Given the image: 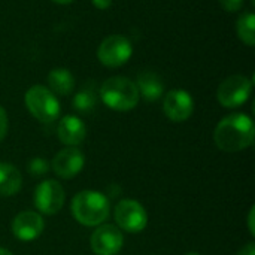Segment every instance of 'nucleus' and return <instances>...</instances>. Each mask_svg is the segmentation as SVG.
Here are the masks:
<instances>
[{
	"label": "nucleus",
	"mask_w": 255,
	"mask_h": 255,
	"mask_svg": "<svg viewBox=\"0 0 255 255\" xmlns=\"http://www.w3.org/2000/svg\"><path fill=\"white\" fill-rule=\"evenodd\" d=\"M221 7L227 12H238L242 9L245 0H218Z\"/></svg>",
	"instance_id": "aec40b11"
},
{
	"label": "nucleus",
	"mask_w": 255,
	"mask_h": 255,
	"mask_svg": "<svg viewBox=\"0 0 255 255\" xmlns=\"http://www.w3.org/2000/svg\"><path fill=\"white\" fill-rule=\"evenodd\" d=\"M24 102L28 112L43 124L54 123L60 117V103L55 94L43 85H33L28 88Z\"/></svg>",
	"instance_id": "20e7f679"
},
{
	"label": "nucleus",
	"mask_w": 255,
	"mask_h": 255,
	"mask_svg": "<svg viewBox=\"0 0 255 255\" xmlns=\"http://www.w3.org/2000/svg\"><path fill=\"white\" fill-rule=\"evenodd\" d=\"M136 87H137L139 96H142L143 100L146 102H157L164 93V84L161 78L157 73L149 72V70L139 73Z\"/></svg>",
	"instance_id": "4468645a"
},
{
	"label": "nucleus",
	"mask_w": 255,
	"mask_h": 255,
	"mask_svg": "<svg viewBox=\"0 0 255 255\" xmlns=\"http://www.w3.org/2000/svg\"><path fill=\"white\" fill-rule=\"evenodd\" d=\"M114 217L121 232L124 230L127 233H140L148 226V214L145 208L133 199L121 200L115 206Z\"/></svg>",
	"instance_id": "423d86ee"
},
{
	"label": "nucleus",
	"mask_w": 255,
	"mask_h": 255,
	"mask_svg": "<svg viewBox=\"0 0 255 255\" xmlns=\"http://www.w3.org/2000/svg\"><path fill=\"white\" fill-rule=\"evenodd\" d=\"M27 170L33 176H43L49 170V163L45 158H42V157H34V158H31L28 161Z\"/></svg>",
	"instance_id": "6ab92c4d"
},
{
	"label": "nucleus",
	"mask_w": 255,
	"mask_h": 255,
	"mask_svg": "<svg viewBox=\"0 0 255 255\" xmlns=\"http://www.w3.org/2000/svg\"><path fill=\"white\" fill-rule=\"evenodd\" d=\"M236 31L239 39L248 45H255V15L253 12H245L239 16L238 24H236Z\"/></svg>",
	"instance_id": "f3484780"
},
{
	"label": "nucleus",
	"mask_w": 255,
	"mask_h": 255,
	"mask_svg": "<svg viewBox=\"0 0 255 255\" xmlns=\"http://www.w3.org/2000/svg\"><path fill=\"white\" fill-rule=\"evenodd\" d=\"M6 134H7V114L0 106V142L6 137Z\"/></svg>",
	"instance_id": "412c9836"
},
{
	"label": "nucleus",
	"mask_w": 255,
	"mask_h": 255,
	"mask_svg": "<svg viewBox=\"0 0 255 255\" xmlns=\"http://www.w3.org/2000/svg\"><path fill=\"white\" fill-rule=\"evenodd\" d=\"M185 255H200V254H199V253H187Z\"/></svg>",
	"instance_id": "bb28decb"
},
{
	"label": "nucleus",
	"mask_w": 255,
	"mask_h": 255,
	"mask_svg": "<svg viewBox=\"0 0 255 255\" xmlns=\"http://www.w3.org/2000/svg\"><path fill=\"white\" fill-rule=\"evenodd\" d=\"M57 136L61 143L67 146H78L87 137V127L81 118L75 115H66L58 123Z\"/></svg>",
	"instance_id": "ddd939ff"
},
{
	"label": "nucleus",
	"mask_w": 255,
	"mask_h": 255,
	"mask_svg": "<svg viewBox=\"0 0 255 255\" xmlns=\"http://www.w3.org/2000/svg\"><path fill=\"white\" fill-rule=\"evenodd\" d=\"M66 193L58 181L46 179L34 190V206L43 215H55L64 205Z\"/></svg>",
	"instance_id": "6e6552de"
},
{
	"label": "nucleus",
	"mask_w": 255,
	"mask_h": 255,
	"mask_svg": "<svg viewBox=\"0 0 255 255\" xmlns=\"http://www.w3.org/2000/svg\"><path fill=\"white\" fill-rule=\"evenodd\" d=\"M93 4H94L97 9L105 10V9H108V7L112 4V0H93Z\"/></svg>",
	"instance_id": "5701e85b"
},
{
	"label": "nucleus",
	"mask_w": 255,
	"mask_h": 255,
	"mask_svg": "<svg viewBox=\"0 0 255 255\" xmlns=\"http://www.w3.org/2000/svg\"><path fill=\"white\" fill-rule=\"evenodd\" d=\"M52 1H55V3H58V4H70V3L75 1V0H52Z\"/></svg>",
	"instance_id": "393cba45"
},
{
	"label": "nucleus",
	"mask_w": 255,
	"mask_h": 255,
	"mask_svg": "<svg viewBox=\"0 0 255 255\" xmlns=\"http://www.w3.org/2000/svg\"><path fill=\"white\" fill-rule=\"evenodd\" d=\"M253 93V81L244 75H232L226 78L217 91V99L224 108H239L250 99Z\"/></svg>",
	"instance_id": "39448f33"
},
{
	"label": "nucleus",
	"mask_w": 255,
	"mask_h": 255,
	"mask_svg": "<svg viewBox=\"0 0 255 255\" xmlns=\"http://www.w3.org/2000/svg\"><path fill=\"white\" fill-rule=\"evenodd\" d=\"M163 111L166 117L173 123L187 121L194 111V102L188 91L185 90H172L164 96Z\"/></svg>",
	"instance_id": "9d476101"
},
{
	"label": "nucleus",
	"mask_w": 255,
	"mask_h": 255,
	"mask_svg": "<svg viewBox=\"0 0 255 255\" xmlns=\"http://www.w3.org/2000/svg\"><path fill=\"white\" fill-rule=\"evenodd\" d=\"M48 85L54 94L69 96L75 88V78L67 69L57 67L48 73Z\"/></svg>",
	"instance_id": "dca6fc26"
},
{
	"label": "nucleus",
	"mask_w": 255,
	"mask_h": 255,
	"mask_svg": "<svg viewBox=\"0 0 255 255\" xmlns=\"http://www.w3.org/2000/svg\"><path fill=\"white\" fill-rule=\"evenodd\" d=\"M43 229V218L40 214L33 211H22L12 221V235L21 242L36 241L42 235Z\"/></svg>",
	"instance_id": "f8f14e48"
},
{
	"label": "nucleus",
	"mask_w": 255,
	"mask_h": 255,
	"mask_svg": "<svg viewBox=\"0 0 255 255\" xmlns=\"http://www.w3.org/2000/svg\"><path fill=\"white\" fill-rule=\"evenodd\" d=\"M133 54V46L130 40L120 34H112L106 37L99 49L97 58L106 67H121L124 66Z\"/></svg>",
	"instance_id": "0eeeda50"
},
{
	"label": "nucleus",
	"mask_w": 255,
	"mask_h": 255,
	"mask_svg": "<svg viewBox=\"0 0 255 255\" xmlns=\"http://www.w3.org/2000/svg\"><path fill=\"white\" fill-rule=\"evenodd\" d=\"M22 176L19 170L9 164L0 161V197H10L21 190Z\"/></svg>",
	"instance_id": "2eb2a0df"
},
{
	"label": "nucleus",
	"mask_w": 255,
	"mask_h": 255,
	"mask_svg": "<svg viewBox=\"0 0 255 255\" xmlns=\"http://www.w3.org/2000/svg\"><path fill=\"white\" fill-rule=\"evenodd\" d=\"M100 97L109 109L127 112L136 108L140 96L136 82H133L130 78L112 76L102 84Z\"/></svg>",
	"instance_id": "7ed1b4c3"
},
{
	"label": "nucleus",
	"mask_w": 255,
	"mask_h": 255,
	"mask_svg": "<svg viewBox=\"0 0 255 255\" xmlns=\"http://www.w3.org/2000/svg\"><path fill=\"white\" fill-rule=\"evenodd\" d=\"M85 166V157L76 146L63 148L52 160V170L58 178L72 179L81 173Z\"/></svg>",
	"instance_id": "9b49d317"
},
{
	"label": "nucleus",
	"mask_w": 255,
	"mask_h": 255,
	"mask_svg": "<svg viewBox=\"0 0 255 255\" xmlns=\"http://www.w3.org/2000/svg\"><path fill=\"white\" fill-rule=\"evenodd\" d=\"M91 250L96 255H117L124 245L123 232L112 224H100L91 235Z\"/></svg>",
	"instance_id": "1a4fd4ad"
},
{
	"label": "nucleus",
	"mask_w": 255,
	"mask_h": 255,
	"mask_svg": "<svg viewBox=\"0 0 255 255\" xmlns=\"http://www.w3.org/2000/svg\"><path fill=\"white\" fill-rule=\"evenodd\" d=\"M70 211L79 224L85 227H99L108 220L111 214V205L109 199L103 193L84 190L72 199Z\"/></svg>",
	"instance_id": "f03ea898"
},
{
	"label": "nucleus",
	"mask_w": 255,
	"mask_h": 255,
	"mask_svg": "<svg viewBox=\"0 0 255 255\" xmlns=\"http://www.w3.org/2000/svg\"><path fill=\"white\" fill-rule=\"evenodd\" d=\"M97 103V97L94 94V91L91 88H82L79 90L75 97H73V109L81 112V114H90L93 112V109L96 108Z\"/></svg>",
	"instance_id": "a211bd4d"
},
{
	"label": "nucleus",
	"mask_w": 255,
	"mask_h": 255,
	"mask_svg": "<svg viewBox=\"0 0 255 255\" xmlns=\"http://www.w3.org/2000/svg\"><path fill=\"white\" fill-rule=\"evenodd\" d=\"M236 255H255V245L254 242H250V244H247L239 253Z\"/></svg>",
	"instance_id": "4be33fe9"
},
{
	"label": "nucleus",
	"mask_w": 255,
	"mask_h": 255,
	"mask_svg": "<svg viewBox=\"0 0 255 255\" xmlns=\"http://www.w3.org/2000/svg\"><path fill=\"white\" fill-rule=\"evenodd\" d=\"M248 227H250V233L254 236L255 229H254V208L250 211V215H248Z\"/></svg>",
	"instance_id": "b1692460"
},
{
	"label": "nucleus",
	"mask_w": 255,
	"mask_h": 255,
	"mask_svg": "<svg viewBox=\"0 0 255 255\" xmlns=\"http://www.w3.org/2000/svg\"><path fill=\"white\" fill-rule=\"evenodd\" d=\"M0 255H13L9 250H4V248H0Z\"/></svg>",
	"instance_id": "a878e982"
},
{
	"label": "nucleus",
	"mask_w": 255,
	"mask_h": 255,
	"mask_svg": "<svg viewBox=\"0 0 255 255\" xmlns=\"http://www.w3.org/2000/svg\"><path fill=\"white\" fill-rule=\"evenodd\" d=\"M255 127L251 117L245 114H232L223 118L214 131L215 145L226 152H238L254 143Z\"/></svg>",
	"instance_id": "f257e3e1"
}]
</instances>
